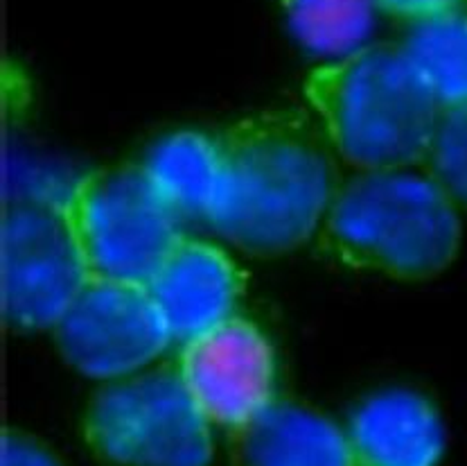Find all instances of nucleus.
<instances>
[{"label":"nucleus","instance_id":"obj_1","mask_svg":"<svg viewBox=\"0 0 467 466\" xmlns=\"http://www.w3.org/2000/svg\"><path fill=\"white\" fill-rule=\"evenodd\" d=\"M217 143L222 175L208 225L260 259L303 245L337 195L332 161L309 122L294 111L255 113Z\"/></svg>","mask_w":467,"mask_h":466},{"label":"nucleus","instance_id":"obj_2","mask_svg":"<svg viewBox=\"0 0 467 466\" xmlns=\"http://www.w3.org/2000/svg\"><path fill=\"white\" fill-rule=\"evenodd\" d=\"M305 95L339 154L361 170L425 164L442 113L402 44L364 46L321 66Z\"/></svg>","mask_w":467,"mask_h":466},{"label":"nucleus","instance_id":"obj_3","mask_svg":"<svg viewBox=\"0 0 467 466\" xmlns=\"http://www.w3.org/2000/svg\"><path fill=\"white\" fill-rule=\"evenodd\" d=\"M321 240L348 268L427 281L445 272L459 254V207L429 175L361 170L337 188Z\"/></svg>","mask_w":467,"mask_h":466},{"label":"nucleus","instance_id":"obj_4","mask_svg":"<svg viewBox=\"0 0 467 466\" xmlns=\"http://www.w3.org/2000/svg\"><path fill=\"white\" fill-rule=\"evenodd\" d=\"M84 440L107 466H208L211 421L190 397L179 367L116 378L90 398Z\"/></svg>","mask_w":467,"mask_h":466},{"label":"nucleus","instance_id":"obj_5","mask_svg":"<svg viewBox=\"0 0 467 466\" xmlns=\"http://www.w3.org/2000/svg\"><path fill=\"white\" fill-rule=\"evenodd\" d=\"M66 208L90 277L147 285L183 238L181 217L142 164L84 175L70 190Z\"/></svg>","mask_w":467,"mask_h":466},{"label":"nucleus","instance_id":"obj_6","mask_svg":"<svg viewBox=\"0 0 467 466\" xmlns=\"http://www.w3.org/2000/svg\"><path fill=\"white\" fill-rule=\"evenodd\" d=\"M90 279L66 199L5 202L0 227V308L5 324L55 328Z\"/></svg>","mask_w":467,"mask_h":466},{"label":"nucleus","instance_id":"obj_7","mask_svg":"<svg viewBox=\"0 0 467 466\" xmlns=\"http://www.w3.org/2000/svg\"><path fill=\"white\" fill-rule=\"evenodd\" d=\"M70 367L90 378H125L159 358L171 337L142 283L90 277L55 328Z\"/></svg>","mask_w":467,"mask_h":466},{"label":"nucleus","instance_id":"obj_8","mask_svg":"<svg viewBox=\"0 0 467 466\" xmlns=\"http://www.w3.org/2000/svg\"><path fill=\"white\" fill-rule=\"evenodd\" d=\"M179 372L211 423L242 426L275 401V355L254 322L233 315L185 342Z\"/></svg>","mask_w":467,"mask_h":466},{"label":"nucleus","instance_id":"obj_9","mask_svg":"<svg viewBox=\"0 0 467 466\" xmlns=\"http://www.w3.org/2000/svg\"><path fill=\"white\" fill-rule=\"evenodd\" d=\"M244 274L219 247L183 236L147 283L171 342L194 340L231 320Z\"/></svg>","mask_w":467,"mask_h":466},{"label":"nucleus","instance_id":"obj_10","mask_svg":"<svg viewBox=\"0 0 467 466\" xmlns=\"http://www.w3.org/2000/svg\"><path fill=\"white\" fill-rule=\"evenodd\" d=\"M352 466H436L445 428L431 401L407 389L370 397L348 430Z\"/></svg>","mask_w":467,"mask_h":466},{"label":"nucleus","instance_id":"obj_11","mask_svg":"<svg viewBox=\"0 0 467 466\" xmlns=\"http://www.w3.org/2000/svg\"><path fill=\"white\" fill-rule=\"evenodd\" d=\"M231 466H352L350 444L321 412L275 398L228 430Z\"/></svg>","mask_w":467,"mask_h":466},{"label":"nucleus","instance_id":"obj_12","mask_svg":"<svg viewBox=\"0 0 467 466\" xmlns=\"http://www.w3.org/2000/svg\"><path fill=\"white\" fill-rule=\"evenodd\" d=\"M142 165L181 220H208L222 175L217 141L197 132L171 134L150 152Z\"/></svg>","mask_w":467,"mask_h":466},{"label":"nucleus","instance_id":"obj_13","mask_svg":"<svg viewBox=\"0 0 467 466\" xmlns=\"http://www.w3.org/2000/svg\"><path fill=\"white\" fill-rule=\"evenodd\" d=\"M402 48L442 111L467 107V7L411 23Z\"/></svg>","mask_w":467,"mask_h":466},{"label":"nucleus","instance_id":"obj_14","mask_svg":"<svg viewBox=\"0 0 467 466\" xmlns=\"http://www.w3.org/2000/svg\"><path fill=\"white\" fill-rule=\"evenodd\" d=\"M298 44L314 55L341 57L364 48L378 0H280Z\"/></svg>","mask_w":467,"mask_h":466},{"label":"nucleus","instance_id":"obj_15","mask_svg":"<svg viewBox=\"0 0 467 466\" xmlns=\"http://www.w3.org/2000/svg\"><path fill=\"white\" fill-rule=\"evenodd\" d=\"M425 165L429 177L451 202L467 208V107L441 113Z\"/></svg>","mask_w":467,"mask_h":466},{"label":"nucleus","instance_id":"obj_16","mask_svg":"<svg viewBox=\"0 0 467 466\" xmlns=\"http://www.w3.org/2000/svg\"><path fill=\"white\" fill-rule=\"evenodd\" d=\"M0 449V466H66L46 441L16 428H5Z\"/></svg>","mask_w":467,"mask_h":466},{"label":"nucleus","instance_id":"obj_17","mask_svg":"<svg viewBox=\"0 0 467 466\" xmlns=\"http://www.w3.org/2000/svg\"><path fill=\"white\" fill-rule=\"evenodd\" d=\"M378 7L393 16L416 23L422 18L438 16V14L454 12V9H465L467 0H378Z\"/></svg>","mask_w":467,"mask_h":466}]
</instances>
